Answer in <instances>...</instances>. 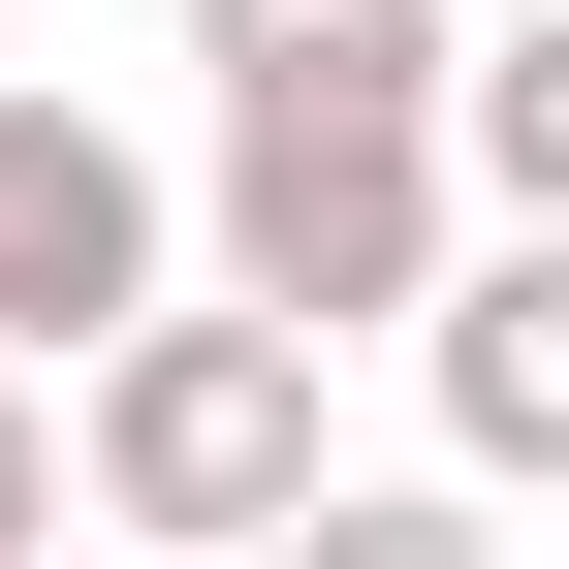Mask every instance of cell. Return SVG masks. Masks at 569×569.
Listing matches in <instances>:
<instances>
[{"mask_svg": "<svg viewBox=\"0 0 569 569\" xmlns=\"http://www.w3.org/2000/svg\"><path fill=\"white\" fill-rule=\"evenodd\" d=\"M63 475H96L127 538H284V507H317V348H284L253 284H222V317L127 284V317L63 348Z\"/></svg>", "mask_w": 569, "mask_h": 569, "instance_id": "6da1fadb", "label": "cell"}, {"mask_svg": "<svg viewBox=\"0 0 569 569\" xmlns=\"http://www.w3.org/2000/svg\"><path fill=\"white\" fill-rule=\"evenodd\" d=\"M443 96H222V284L284 348H380L411 284H443Z\"/></svg>", "mask_w": 569, "mask_h": 569, "instance_id": "7a4b0ae2", "label": "cell"}, {"mask_svg": "<svg viewBox=\"0 0 569 569\" xmlns=\"http://www.w3.org/2000/svg\"><path fill=\"white\" fill-rule=\"evenodd\" d=\"M127 284H159V159H127L96 96H0V348L63 380V348H96Z\"/></svg>", "mask_w": 569, "mask_h": 569, "instance_id": "3957f363", "label": "cell"}, {"mask_svg": "<svg viewBox=\"0 0 569 569\" xmlns=\"http://www.w3.org/2000/svg\"><path fill=\"white\" fill-rule=\"evenodd\" d=\"M411 348H443V443H475V475H569V222H507V253L443 222Z\"/></svg>", "mask_w": 569, "mask_h": 569, "instance_id": "277c9868", "label": "cell"}, {"mask_svg": "<svg viewBox=\"0 0 569 569\" xmlns=\"http://www.w3.org/2000/svg\"><path fill=\"white\" fill-rule=\"evenodd\" d=\"M222 96H443V0H190Z\"/></svg>", "mask_w": 569, "mask_h": 569, "instance_id": "5b68a950", "label": "cell"}, {"mask_svg": "<svg viewBox=\"0 0 569 569\" xmlns=\"http://www.w3.org/2000/svg\"><path fill=\"white\" fill-rule=\"evenodd\" d=\"M32 507H63V380L0 348V538H32Z\"/></svg>", "mask_w": 569, "mask_h": 569, "instance_id": "8992f818", "label": "cell"}]
</instances>
